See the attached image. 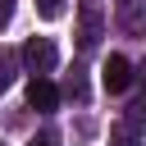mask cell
<instances>
[{
    "instance_id": "cell-1",
    "label": "cell",
    "mask_w": 146,
    "mask_h": 146,
    "mask_svg": "<svg viewBox=\"0 0 146 146\" xmlns=\"http://www.w3.org/2000/svg\"><path fill=\"white\" fill-rule=\"evenodd\" d=\"M18 59H23L36 78H46V73L59 64V50H55V41H50V36H27V46L18 50Z\"/></svg>"
},
{
    "instance_id": "cell-2",
    "label": "cell",
    "mask_w": 146,
    "mask_h": 146,
    "mask_svg": "<svg viewBox=\"0 0 146 146\" xmlns=\"http://www.w3.org/2000/svg\"><path fill=\"white\" fill-rule=\"evenodd\" d=\"M100 82H105V91H110V96L128 91V87H132V64H128L123 55H110V59H105V68H100Z\"/></svg>"
},
{
    "instance_id": "cell-3",
    "label": "cell",
    "mask_w": 146,
    "mask_h": 146,
    "mask_svg": "<svg viewBox=\"0 0 146 146\" xmlns=\"http://www.w3.org/2000/svg\"><path fill=\"white\" fill-rule=\"evenodd\" d=\"M27 105L41 110V114H50V110L59 105V87L46 82V78H32V82H27Z\"/></svg>"
},
{
    "instance_id": "cell-4",
    "label": "cell",
    "mask_w": 146,
    "mask_h": 146,
    "mask_svg": "<svg viewBox=\"0 0 146 146\" xmlns=\"http://www.w3.org/2000/svg\"><path fill=\"white\" fill-rule=\"evenodd\" d=\"M119 27L132 36H146V0H123L119 5Z\"/></svg>"
},
{
    "instance_id": "cell-5",
    "label": "cell",
    "mask_w": 146,
    "mask_h": 146,
    "mask_svg": "<svg viewBox=\"0 0 146 146\" xmlns=\"http://www.w3.org/2000/svg\"><path fill=\"white\" fill-rule=\"evenodd\" d=\"M96 41H100V9H96V0H87V5H82V32H78V46L91 50Z\"/></svg>"
},
{
    "instance_id": "cell-6",
    "label": "cell",
    "mask_w": 146,
    "mask_h": 146,
    "mask_svg": "<svg viewBox=\"0 0 146 146\" xmlns=\"http://www.w3.org/2000/svg\"><path fill=\"white\" fill-rule=\"evenodd\" d=\"M36 14H41L46 23H55V18H64V0H36Z\"/></svg>"
},
{
    "instance_id": "cell-7",
    "label": "cell",
    "mask_w": 146,
    "mask_h": 146,
    "mask_svg": "<svg viewBox=\"0 0 146 146\" xmlns=\"http://www.w3.org/2000/svg\"><path fill=\"white\" fill-rule=\"evenodd\" d=\"M14 64H18V55H14V50H5V55H0V91L14 82Z\"/></svg>"
},
{
    "instance_id": "cell-8",
    "label": "cell",
    "mask_w": 146,
    "mask_h": 146,
    "mask_svg": "<svg viewBox=\"0 0 146 146\" xmlns=\"http://www.w3.org/2000/svg\"><path fill=\"white\" fill-rule=\"evenodd\" d=\"M128 128H146V100H137L128 110Z\"/></svg>"
},
{
    "instance_id": "cell-9",
    "label": "cell",
    "mask_w": 146,
    "mask_h": 146,
    "mask_svg": "<svg viewBox=\"0 0 146 146\" xmlns=\"http://www.w3.org/2000/svg\"><path fill=\"white\" fill-rule=\"evenodd\" d=\"M64 91H68V96H73V100H82V96H87V87H82V78H78V73H73V78H68V87H64Z\"/></svg>"
},
{
    "instance_id": "cell-10",
    "label": "cell",
    "mask_w": 146,
    "mask_h": 146,
    "mask_svg": "<svg viewBox=\"0 0 146 146\" xmlns=\"http://www.w3.org/2000/svg\"><path fill=\"white\" fill-rule=\"evenodd\" d=\"M27 146H59V137H55V132H36Z\"/></svg>"
},
{
    "instance_id": "cell-11",
    "label": "cell",
    "mask_w": 146,
    "mask_h": 146,
    "mask_svg": "<svg viewBox=\"0 0 146 146\" xmlns=\"http://www.w3.org/2000/svg\"><path fill=\"white\" fill-rule=\"evenodd\" d=\"M9 18H14V0H0V27H5Z\"/></svg>"
},
{
    "instance_id": "cell-12",
    "label": "cell",
    "mask_w": 146,
    "mask_h": 146,
    "mask_svg": "<svg viewBox=\"0 0 146 146\" xmlns=\"http://www.w3.org/2000/svg\"><path fill=\"white\" fill-rule=\"evenodd\" d=\"M137 78H141V87H146V64H141V73H137Z\"/></svg>"
}]
</instances>
